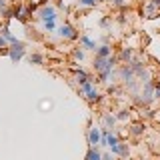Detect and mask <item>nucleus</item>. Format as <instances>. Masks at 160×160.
<instances>
[{"mask_svg": "<svg viewBox=\"0 0 160 160\" xmlns=\"http://www.w3.org/2000/svg\"><path fill=\"white\" fill-rule=\"evenodd\" d=\"M88 146L90 148H94V146H100V140H102V132H100V128L96 126H92L88 130Z\"/></svg>", "mask_w": 160, "mask_h": 160, "instance_id": "39448f33", "label": "nucleus"}, {"mask_svg": "<svg viewBox=\"0 0 160 160\" xmlns=\"http://www.w3.org/2000/svg\"><path fill=\"white\" fill-rule=\"evenodd\" d=\"M114 62H116V58H100V56L94 58L92 66H94V70L98 72V76H100V80H102V82H106V80L110 78L112 68H114Z\"/></svg>", "mask_w": 160, "mask_h": 160, "instance_id": "f257e3e1", "label": "nucleus"}, {"mask_svg": "<svg viewBox=\"0 0 160 160\" xmlns=\"http://www.w3.org/2000/svg\"><path fill=\"white\" fill-rule=\"evenodd\" d=\"M128 134H130V136H134V138L142 136V134H144V124H142V122H136V124H132V126L128 128Z\"/></svg>", "mask_w": 160, "mask_h": 160, "instance_id": "6e6552de", "label": "nucleus"}, {"mask_svg": "<svg viewBox=\"0 0 160 160\" xmlns=\"http://www.w3.org/2000/svg\"><path fill=\"white\" fill-rule=\"evenodd\" d=\"M128 154H130V148H128V144L120 142V154H118V156H120V158H128Z\"/></svg>", "mask_w": 160, "mask_h": 160, "instance_id": "f3484780", "label": "nucleus"}, {"mask_svg": "<svg viewBox=\"0 0 160 160\" xmlns=\"http://www.w3.org/2000/svg\"><path fill=\"white\" fill-rule=\"evenodd\" d=\"M80 48H82V50H94V52H96L98 46H96V42H94L86 32H84L82 36H80Z\"/></svg>", "mask_w": 160, "mask_h": 160, "instance_id": "423d86ee", "label": "nucleus"}, {"mask_svg": "<svg viewBox=\"0 0 160 160\" xmlns=\"http://www.w3.org/2000/svg\"><path fill=\"white\" fill-rule=\"evenodd\" d=\"M102 120H104V124L108 126V130H112V128H114V124H116V116H112V114H104Z\"/></svg>", "mask_w": 160, "mask_h": 160, "instance_id": "ddd939ff", "label": "nucleus"}, {"mask_svg": "<svg viewBox=\"0 0 160 160\" xmlns=\"http://www.w3.org/2000/svg\"><path fill=\"white\" fill-rule=\"evenodd\" d=\"M108 24H110V16H104L102 20H100V26H102V28H106Z\"/></svg>", "mask_w": 160, "mask_h": 160, "instance_id": "5701e85b", "label": "nucleus"}, {"mask_svg": "<svg viewBox=\"0 0 160 160\" xmlns=\"http://www.w3.org/2000/svg\"><path fill=\"white\" fill-rule=\"evenodd\" d=\"M134 52L132 48H122V52H120V60H124V62H128V60H132Z\"/></svg>", "mask_w": 160, "mask_h": 160, "instance_id": "4468645a", "label": "nucleus"}, {"mask_svg": "<svg viewBox=\"0 0 160 160\" xmlns=\"http://www.w3.org/2000/svg\"><path fill=\"white\" fill-rule=\"evenodd\" d=\"M24 54H26V48H24L22 42H16V44H12V46L8 48V56H10V60H12V62H18V60H22Z\"/></svg>", "mask_w": 160, "mask_h": 160, "instance_id": "f03ea898", "label": "nucleus"}, {"mask_svg": "<svg viewBox=\"0 0 160 160\" xmlns=\"http://www.w3.org/2000/svg\"><path fill=\"white\" fill-rule=\"evenodd\" d=\"M0 10H6V0H0Z\"/></svg>", "mask_w": 160, "mask_h": 160, "instance_id": "cd10ccee", "label": "nucleus"}, {"mask_svg": "<svg viewBox=\"0 0 160 160\" xmlns=\"http://www.w3.org/2000/svg\"><path fill=\"white\" fill-rule=\"evenodd\" d=\"M86 160H102V152L98 150V146L88 148V152H86Z\"/></svg>", "mask_w": 160, "mask_h": 160, "instance_id": "9d476101", "label": "nucleus"}, {"mask_svg": "<svg viewBox=\"0 0 160 160\" xmlns=\"http://www.w3.org/2000/svg\"><path fill=\"white\" fill-rule=\"evenodd\" d=\"M116 20H118V22H120V24H124V22H126V18H124V14H120V16H118Z\"/></svg>", "mask_w": 160, "mask_h": 160, "instance_id": "bb28decb", "label": "nucleus"}, {"mask_svg": "<svg viewBox=\"0 0 160 160\" xmlns=\"http://www.w3.org/2000/svg\"><path fill=\"white\" fill-rule=\"evenodd\" d=\"M44 30H48V32H54V30H56V20H54V22H44Z\"/></svg>", "mask_w": 160, "mask_h": 160, "instance_id": "412c9836", "label": "nucleus"}, {"mask_svg": "<svg viewBox=\"0 0 160 160\" xmlns=\"http://www.w3.org/2000/svg\"><path fill=\"white\" fill-rule=\"evenodd\" d=\"M126 0H112V6H116V8H126Z\"/></svg>", "mask_w": 160, "mask_h": 160, "instance_id": "4be33fe9", "label": "nucleus"}, {"mask_svg": "<svg viewBox=\"0 0 160 160\" xmlns=\"http://www.w3.org/2000/svg\"><path fill=\"white\" fill-rule=\"evenodd\" d=\"M84 98H86L88 102H100V98H102V96H100V92H98L96 88H92L88 94H84Z\"/></svg>", "mask_w": 160, "mask_h": 160, "instance_id": "f8f14e48", "label": "nucleus"}, {"mask_svg": "<svg viewBox=\"0 0 160 160\" xmlns=\"http://www.w3.org/2000/svg\"><path fill=\"white\" fill-rule=\"evenodd\" d=\"M96 56H100V58H112V48H110L108 44H102V46L96 48Z\"/></svg>", "mask_w": 160, "mask_h": 160, "instance_id": "1a4fd4ad", "label": "nucleus"}, {"mask_svg": "<svg viewBox=\"0 0 160 160\" xmlns=\"http://www.w3.org/2000/svg\"><path fill=\"white\" fill-rule=\"evenodd\" d=\"M42 62H44V56H42V54H38V52L30 54V64H42Z\"/></svg>", "mask_w": 160, "mask_h": 160, "instance_id": "dca6fc26", "label": "nucleus"}, {"mask_svg": "<svg viewBox=\"0 0 160 160\" xmlns=\"http://www.w3.org/2000/svg\"><path fill=\"white\" fill-rule=\"evenodd\" d=\"M58 36L64 40H76L78 38V30L72 26V24H62L58 26Z\"/></svg>", "mask_w": 160, "mask_h": 160, "instance_id": "7ed1b4c3", "label": "nucleus"}, {"mask_svg": "<svg viewBox=\"0 0 160 160\" xmlns=\"http://www.w3.org/2000/svg\"><path fill=\"white\" fill-rule=\"evenodd\" d=\"M38 18L42 22H54L56 20V8L54 6H42L38 10Z\"/></svg>", "mask_w": 160, "mask_h": 160, "instance_id": "20e7f679", "label": "nucleus"}, {"mask_svg": "<svg viewBox=\"0 0 160 160\" xmlns=\"http://www.w3.org/2000/svg\"><path fill=\"white\" fill-rule=\"evenodd\" d=\"M128 116H130L128 110H120V112L116 114V120H128Z\"/></svg>", "mask_w": 160, "mask_h": 160, "instance_id": "aec40b11", "label": "nucleus"}, {"mask_svg": "<svg viewBox=\"0 0 160 160\" xmlns=\"http://www.w3.org/2000/svg\"><path fill=\"white\" fill-rule=\"evenodd\" d=\"M154 98L160 100V84H154Z\"/></svg>", "mask_w": 160, "mask_h": 160, "instance_id": "393cba45", "label": "nucleus"}, {"mask_svg": "<svg viewBox=\"0 0 160 160\" xmlns=\"http://www.w3.org/2000/svg\"><path fill=\"white\" fill-rule=\"evenodd\" d=\"M74 80H76L80 86H82V84H86L88 80H92V78H90L88 72H84V70H76V78H74Z\"/></svg>", "mask_w": 160, "mask_h": 160, "instance_id": "9b49d317", "label": "nucleus"}, {"mask_svg": "<svg viewBox=\"0 0 160 160\" xmlns=\"http://www.w3.org/2000/svg\"><path fill=\"white\" fill-rule=\"evenodd\" d=\"M72 58L82 62V60H84V50H82V48H74V50H72Z\"/></svg>", "mask_w": 160, "mask_h": 160, "instance_id": "6ab92c4d", "label": "nucleus"}, {"mask_svg": "<svg viewBox=\"0 0 160 160\" xmlns=\"http://www.w3.org/2000/svg\"><path fill=\"white\" fill-rule=\"evenodd\" d=\"M80 6H86V8H94L98 2H102V0H78Z\"/></svg>", "mask_w": 160, "mask_h": 160, "instance_id": "a211bd4d", "label": "nucleus"}, {"mask_svg": "<svg viewBox=\"0 0 160 160\" xmlns=\"http://www.w3.org/2000/svg\"><path fill=\"white\" fill-rule=\"evenodd\" d=\"M102 160H114V154L112 152H102Z\"/></svg>", "mask_w": 160, "mask_h": 160, "instance_id": "b1692460", "label": "nucleus"}, {"mask_svg": "<svg viewBox=\"0 0 160 160\" xmlns=\"http://www.w3.org/2000/svg\"><path fill=\"white\" fill-rule=\"evenodd\" d=\"M4 46H6V38L0 34V48H4Z\"/></svg>", "mask_w": 160, "mask_h": 160, "instance_id": "a878e982", "label": "nucleus"}, {"mask_svg": "<svg viewBox=\"0 0 160 160\" xmlns=\"http://www.w3.org/2000/svg\"><path fill=\"white\" fill-rule=\"evenodd\" d=\"M92 88H96V86H94V80H88V82H86V84H82V86H80L78 90H80V94L84 96V94H88Z\"/></svg>", "mask_w": 160, "mask_h": 160, "instance_id": "2eb2a0df", "label": "nucleus"}, {"mask_svg": "<svg viewBox=\"0 0 160 160\" xmlns=\"http://www.w3.org/2000/svg\"><path fill=\"white\" fill-rule=\"evenodd\" d=\"M32 14V10H30L28 6H20V8H14V16H16L20 22H26V18Z\"/></svg>", "mask_w": 160, "mask_h": 160, "instance_id": "0eeeda50", "label": "nucleus"}]
</instances>
